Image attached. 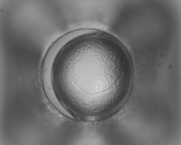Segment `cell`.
I'll return each mask as SVG.
<instances>
[{
  "label": "cell",
  "instance_id": "obj_1",
  "mask_svg": "<svg viewBox=\"0 0 181 145\" xmlns=\"http://www.w3.org/2000/svg\"><path fill=\"white\" fill-rule=\"evenodd\" d=\"M66 76L74 96L81 102L97 104L109 102L124 92L130 75L126 53L111 44L91 41L73 47L66 61Z\"/></svg>",
  "mask_w": 181,
  "mask_h": 145
}]
</instances>
